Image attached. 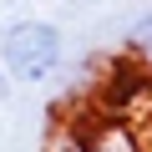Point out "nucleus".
Masks as SVG:
<instances>
[{"instance_id": "nucleus-1", "label": "nucleus", "mask_w": 152, "mask_h": 152, "mask_svg": "<svg viewBox=\"0 0 152 152\" xmlns=\"http://www.w3.org/2000/svg\"><path fill=\"white\" fill-rule=\"evenodd\" d=\"M61 61H66V36L51 20L26 15V20H10L5 31H0V66H5V76L20 81V86L51 81V76L61 71Z\"/></svg>"}, {"instance_id": "nucleus-2", "label": "nucleus", "mask_w": 152, "mask_h": 152, "mask_svg": "<svg viewBox=\"0 0 152 152\" xmlns=\"http://www.w3.org/2000/svg\"><path fill=\"white\" fill-rule=\"evenodd\" d=\"M127 56H132L142 71H152V15L132 20V31H127Z\"/></svg>"}, {"instance_id": "nucleus-3", "label": "nucleus", "mask_w": 152, "mask_h": 152, "mask_svg": "<svg viewBox=\"0 0 152 152\" xmlns=\"http://www.w3.org/2000/svg\"><path fill=\"white\" fill-rule=\"evenodd\" d=\"M10 86H15V81H10V76H5V66H0V107L10 102Z\"/></svg>"}]
</instances>
